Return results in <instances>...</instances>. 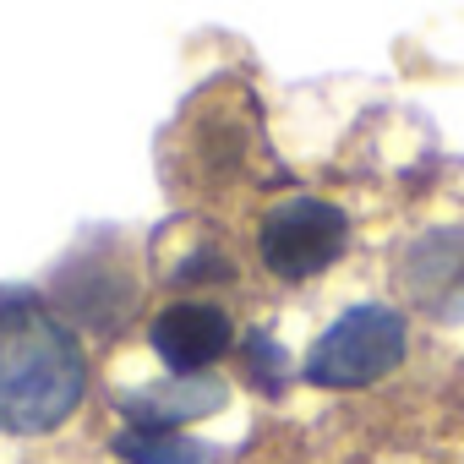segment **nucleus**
I'll return each instance as SVG.
<instances>
[{
    "label": "nucleus",
    "mask_w": 464,
    "mask_h": 464,
    "mask_svg": "<svg viewBox=\"0 0 464 464\" xmlns=\"http://www.w3.org/2000/svg\"><path fill=\"white\" fill-rule=\"evenodd\" d=\"M88 388V361L61 317L28 295H0V426L55 431Z\"/></svg>",
    "instance_id": "f257e3e1"
},
{
    "label": "nucleus",
    "mask_w": 464,
    "mask_h": 464,
    "mask_svg": "<svg viewBox=\"0 0 464 464\" xmlns=\"http://www.w3.org/2000/svg\"><path fill=\"white\" fill-rule=\"evenodd\" d=\"M410 350V328L393 306H350L344 317L328 323V334L312 344L301 377L317 388H366L377 377H388Z\"/></svg>",
    "instance_id": "f03ea898"
},
{
    "label": "nucleus",
    "mask_w": 464,
    "mask_h": 464,
    "mask_svg": "<svg viewBox=\"0 0 464 464\" xmlns=\"http://www.w3.org/2000/svg\"><path fill=\"white\" fill-rule=\"evenodd\" d=\"M344 241H350L344 213L334 202L301 191V197H285L268 208V218L257 229V257L268 263V274L301 285V279L328 274L344 257Z\"/></svg>",
    "instance_id": "7ed1b4c3"
},
{
    "label": "nucleus",
    "mask_w": 464,
    "mask_h": 464,
    "mask_svg": "<svg viewBox=\"0 0 464 464\" xmlns=\"http://www.w3.org/2000/svg\"><path fill=\"white\" fill-rule=\"evenodd\" d=\"M153 355L169 366V372H202L213 366L229 344H236V328H229V317L208 301H175L153 317Z\"/></svg>",
    "instance_id": "20e7f679"
},
{
    "label": "nucleus",
    "mask_w": 464,
    "mask_h": 464,
    "mask_svg": "<svg viewBox=\"0 0 464 464\" xmlns=\"http://www.w3.org/2000/svg\"><path fill=\"white\" fill-rule=\"evenodd\" d=\"M399 279L420 306H431L442 317H464V229H431V236H420L404 252Z\"/></svg>",
    "instance_id": "39448f33"
},
{
    "label": "nucleus",
    "mask_w": 464,
    "mask_h": 464,
    "mask_svg": "<svg viewBox=\"0 0 464 464\" xmlns=\"http://www.w3.org/2000/svg\"><path fill=\"white\" fill-rule=\"evenodd\" d=\"M55 301L88 323V328H121L137 306V279L121 268V257H88V263H66Z\"/></svg>",
    "instance_id": "423d86ee"
},
{
    "label": "nucleus",
    "mask_w": 464,
    "mask_h": 464,
    "mask_svg": "<svg viewBox=\"0 0 464 464\" xmlns=\"http://www.w3.org/2000/svg\"><path fill=\"white\" fill-rule=\"evenodd\" d=\"M224 399H229V388L218 377H164L153 388L121 393V410L142 431H180L186 420H202V415L224 410Z\"/></svg>",
    "instance_id": "0eeeda50"
},
{
    "label": "nucleus",
    "mask_w": 464,
    "mask_h": 464,
    "mask_svg": "<svg viewBox=\"0 0 464 464\" xmlns=\"http://www.w3.org/2000/svg\"><path fill=\"white\" fill-rule=\"evenodd\" d=\"M115 453L126 464H213L218 459V448H208L186 431H142V426L115 431Z\"/></svg>",
    "instance_id": "6e6552de"
},
{
    "label": "nucleus",
    "mask_w": 464,
    "mask_h": 464,
    "mask_svg": "<svg viewBox=\"0 0 464 464\" xmlns=\"http://www.w3.org/2000/svg\"><path fill=\"white\" fill-rule=\"evenodd\" d=\"M241 372L252 377V388H257V393L279 399V393L290 388V350H285L274 334L252 328V334L241 339Z\"/></svg>",
    "instance_id": "1a4fd4ad"
}]
</instances>
